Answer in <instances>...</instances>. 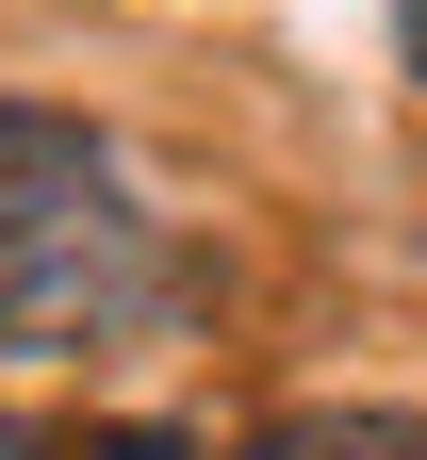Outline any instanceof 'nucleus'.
I'll return each instance as SVG.
<instances>
[{"instance_id": "obj_2", "label": "nucleus", "mask_w": 427, "mask_h": 460, "mask_svg": "<svg viewBox=\"0 0 427 460\" xmlns=\"http://www.w3.org/2000/svg\"><path fill=\"white\" fill-rule=\"evenodd\" d=\"M230 460H427V428H411V411H361V394H345V411H280V428H247Z\"/></svg>"}, {"instance_id": "obj_5", "label": "nucleus", "mask_w": 427, "mask_h": 460, "mask_svg": "<svg viewBox=\"0 0 427 460\" xmlns=\"http://www.w3.org/2000/svg\"><path fill=\"white\" fill-rule=\"evenodd\" d=\"M0 460H33V428H17V411H0Z\"/></svg>"}, {"instance_id": "obj_3", "label": "nucleus", "mask_w": 427, "mask_h": 460, "mask_svg": "<svg viewBox=\"0 0 427 460\" xmlns=\"http://www.w3.org/2000/svg\"><path fill=\"white\" fill-rule=\"evenodd\" d=\"M99 460H198V444H181V428H115Z\"/></svg>"}, {"instance_id": "obj_4", "label": "nucleus", "mask_w": 427, "mask_h": 460, "mask_svg": "<svg viewBox=\"0 0 427 460\" xmlns=\"http://www.w3.org/2000/svg\"><path fill=\"white\" fill-rule=\"evenodd\" d=\"M395 49H411V83H427V0H395Z\"/></svg>"}, {"instance_id": "obj_1", "label": "nucleus", "mask_w": 427, "mask_h": 460, "mask_svg": "<svg viewBox=\"0 0 427 460\" xmlns=\"http://www.w3.org/2000/svg\"><path fill=\"white\" fill-rule=\"evenodd\" d=\"M165 313H181V230L132 181V148L0 99V345L99 362V345H148Z\"/></svg>"}]
</instances>
